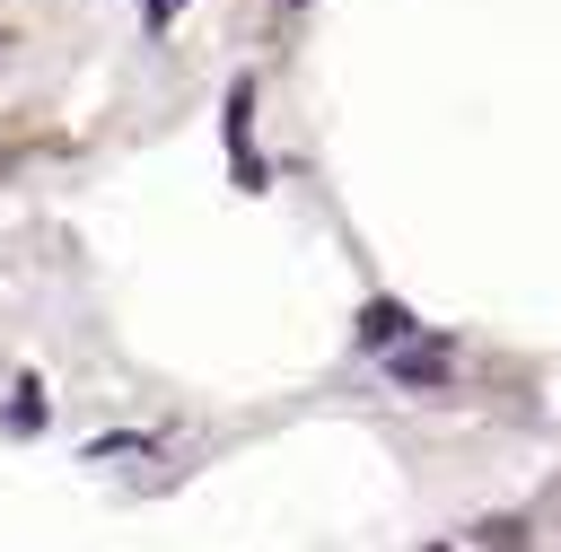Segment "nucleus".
Segmentation results:
<instances>
[{"label": "nucleus", "instance_id": "f257e3e1", "mask_svg": "<svg viewBox=\"0 0 561 552\" xmlns=\"http://www.w3.org/2000/svg\"><path fill=\"white\" fill-rule=\"evenodd\" d=\"M403 333H412V315H403L394 298H368V307H359V342H368V350H394Z\"/></svg>", "mask_w": 561, "mask_h": 552}, {"label": "nucleus", "instance_id": "f03ea898", "mask_svg": "<svg viewBox=\"0 0 561 552\" xmlns=\"http://www.w3.org/2000/svg\"><path fill=\"white\" fill-rule=\"evenodd\" d=\"M245 114H254V88L237 79V88H228V140H237V175L254 184V149H245Z\"/></svg>", "mask_w": 561, "mask_h": 552}, {"label": "nucleus", "instance_id": "7ed1b4c3", "mask_svg": "<svg viewBox=\"0 0 561 552\" xmlns=\"http://www.w3.org/2000/svg\"><path fill=\"white\" fill-rule=\"evenodd\" d=\"M394 377H403V386H438V377H447V342H421V350H403V359H394Z\"/></svg>", "mask_w": 561, "mask_h": 552}, {"label": "nucleus", "instance_id": "20e7f679", "mask_svg": "<svg viewBox=\"0 0 561 552\" xmlns=\"http://www.w3.org/2000/svg\"><path fill=\"white\" fill-rule=\"evenodd\" d=\"M175 9H184V0H149V26H167V18H175Z\"/></svg>", "mask_w": 561, "mask_h": 552}]
</instances>
